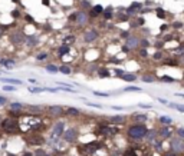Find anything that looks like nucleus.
Wrapping results in <instances>:
<instances>
[{
    "label": "nucleus",
    "instance_id": "obj_41",
    "mask_svg": "<svg viewBox=\"0 0 184 156\" xmlns=\"http://www.w3.org/2000/svg\"><path fill=\"white\" fill-rule=\"evenodd\" d=\"M75 42V37L73 36H68V37H65V45H68V43H73Z\"/></svg>",
    "mask_w": 184,
    "mask_h": 156
},
{
    "label": "nucleus",
    "instance_id": "obj_9",
    "mask_svg": "<svg viewBox=\"0 0 184 156\" xmlns=\"http://www.w3.org/2000/svg\"><path fill=\"white\" fill-rule=\"evenodd\" d=\"M75 139H76V130H75V129H69V130L65 132V140L73 142Z\"/></svg>",
    "mask_w": 184,
    "mask_h": 156
},
{
    "label": "nucleus",
    "instance_id": "obj_58",
    "mask_svg": "<svg viewBox=\"0 0 184 156\" xmlns=\"http://www.w3.org/2000/svg\"><path fill=\"white\" fill-rule=\"evenodd\" d=\"M12 2H13V3H19V0H12Z\"/></svg>",
    "mask_w": 184,
    "mask_h": 156
},
{
    "label": "nucleus",
    "instance_id": "obj_20",
    "mask_svg": "<svg viewBox=\"0 0 184 156\" xmlns=\"http://www.w3.org/2000/svg\"><path fill=\"white\" fill-rule=\"evenodd\" d=\"M160 80H161V82H165V83H174V82H175V79H173L171 76H167V75L161 76Z\"/></svg>",
    "mask_w": 184,
    "mask_h": 156
},
{
    "label": "nucleus",
    "instance_id": "obj_42",
    "mask_svg": "<svg viewBox=\"0 0 184 156\" xmlns=\"http://www.w3.org/2000/svg\"><path fill=\"white\" fill-rule=\"evenodd\" d=\"M36 59L38 60H45V59H48V53H40V55L36 56Z\"/></svg>",
    "mask_w": 184,
    "mask_h": 156
},
{
    "label": "nucleus",
    "instance_id": "obj_54",
    "mask_svg": "<svg viewBox=\"0 0 184 156\" xmlns=\"http://www.w3.org/2000/svg\"><path fill=\"white\" fill-rule=\"evenodd\" d=\"M26 20H28L29 23H33V19H32L30 16H26Z\"/></svg>",
    "mask_w": 184,
    "mask_h": 156
},
{
    "label": "nucleus",
    "instance_id": "obj_19",
    "mask_svg": "<svg viewBox=\"0 0 184 156\" xmlns=\"http://www.w3.org/2000/svg\"><path fill=\"white\" fill-rule=\"evenodd\" d=\"M160 122H161L164 126H168V125H171V123H173V119H171V117H168V116H161V117H160Z\"/></svg>",
    "mask_w": 184,
    "mask_h": 156
},
{
    "label": "nucleus",
    "instance_id": "obj_55",
    "mask_svg": "<svg viewBox=\"0 0 184 156\" xmlns=\"http://www.w3.org/2000/svg\"><path fill=\"white\" fill-rule=\"evenodd\" d=\"M3 29H5L3 26H0V37H2V36H3Z\"/></svg>",
    "mask_w": 184,
    "mask_h": 156
},
{
    "label": "nucleus",
    "instance_id": "obj_45",
    "mask_svg": "<svg viewBox=\"0 0 184 156\" xmlns=\"http://www.w3.org/2000/svg\"><path fill=\"white\" fill-rule=\"evenodd\" d=\"M140 55H141V57H148V52L145 49H141L140 50Z\"/></svg>",
    "mask_w": 184,
    "mask_h": 156
},
{
    "label": "nucleus",
    "instance_id": "obj_5",
    "mask_svg": "<svg viewBox=\"0 0 184 156\" xmlns=\"http://www.w3.org/2000/svg\"><path fill=\"white\" fill-rule=\"evenodd\" d=\"M25 35L22 33V32H13V33H10V42L13 43V45H22L23 42H25Z\"/></svg>",
    "mask_w": 184,
    "mask_h": 156
},
{
    "label": "nucleus",
    "instance_id": "obj_8",
    "mask_svg": "<svg viewBox=\"0 0 184 156\" xmlns=\"http://www.w3.org/2000/svg\"><path fill=\"white\" fill-rule=\"evenodd\" d=\"M101 13H104V7H102L101 5H97V6H94V7L91 9L89 16H91V17H97V16L101 15Z\"/></svg>",
    "mask_w": 184,
    "mask_h": 156
},
{
    "label": "nucleus",
    "instance_id": "obj_53",
    "mask_svg": "<svg viewBox=\"0 0 184 156\" xmlns=\"http://www.w3.org/2000/svg\"><path fill=\"white\" fill-rule=\"evenodd\" d=\"M12 16H13V17H17V16H19V12H17V10H15V12L12 13Z\"/></svg>",
    "mask_w": 184,
    "mask_h": 156
},
{
    "label": "nucleus",
    "instance_id": "obj_2",
    "mask_svg": "<svg viewBox=\"0 0 184 156\" xmlns=\"http://www.w3.org/2000/svg\"><path fill=\"white\" fill-rule=\"evenodd\" d=\"M2 129L5 132H7V133H15L19 129V122L16 119H13V117H7V119H5L2 122Z\"/></svg>",
    "mask_w": 184,
    "mask_h": 156
},
{
    "label": "nucleus",
    "instance_id": "obj_6",
    "mask_svg": "<svg viewBox=\"0 0 184 156\" xmlns=\"http://www.w3.org/2000/svg\"><path fill=\"white\" fill-rule=\"evenodd\" d=\"M97 37H98V32L97 30H88V32L83 33V40L86 43H92L94 40H97Z\"/></svg>",
    "mask_w": 184,
    "mask_h": 156
},
{
    "label": "nucleus",
    "instance_id": "obj_14",
    "mask_svg": "<svg viewBox=\"0 0 184 156\" xmlns=\"http://www.w3.org/2000/svg\"><path fill=\"white\" fill-rule=\"evenodd\" d=\"M124 120H125L124 116H114V117H111V123H114V125H121V123H124Z\"/></svg>",
    "mask_w": 184,
    "mask_h": 156
},
{
    "label": "nucleus",
    "instance_id": "obj_56",
    "mask_svg": "<svg viewBox=\"0 0 184 156\" xmlns=\"http://www.w3.org/2000/svg\"><path fill=\"white\" fill-rule=\"evenodd\" d=\"M183 23H174V27H181Z\"/></svg>",
    "mask_w": 184,
    "mask_h": 156
},
{
    "label": "nucleus",
    "instance_id": "obj_7",
    "mask_svg": "<svg viewBox=\"0 0 184 156\" xmlns=\"http://www.w3.org/2000/svg\"><path fill=\"white\" fill-rule=\"evenodd\" d=\"M138 45H140V40H138L137 36H130L127 39V46L130 49H135V47H138Z\"/></svg>",
    "mask_w": 184,
    "mask_h": 156
},
{
    "label": "nucleus",
    "instance_id": "obj_1",
    "mask_svg": "<svg viewBox=\"0 0 184 156\" xmlns=\"http://www.w3.org/2000/svg\"><path fill=\"white\" fill-rule=\"evenodd\" d=\"M128 136L131 137V139H137V140H140V139H142V137H145L147 136V133H148V129H147V126L144 125V123H135V125H131L130 127H128Z\"/></svg>",
    "mask_w": 184,
    "mask_h": 156
},
{
    "label": "nucleus",
    "instance_id": "obj_16",
    "mask_svg": "<svg viewBox=\"0 0 184 156\" xmlns=\"http://www.w3.org/2000/svg\"><path fill=\"white\" fill-rule=\"evenodd\" d=\"M98 146H99V143H97V142H94V143H89V145H86V147H88L86 150H88L89 153H92V152H95L97 149H99Z\"/></svg>",
    "mask_w": 184,
    "mask_h": 156
},
{
    "label": "nucleus",
    "instance_id": "obj_29",
    "mask_svg": "<svg viewBox=\"0 0 184 156\" xmlns=\"http://www.w3.org/2000/svg\"><path fill=\"white\" fill-rule=\"evenodd\" d=\"M104 17H105V19H111V17H112V9H111V7H108V9L104 10Z\"/></svg>",
    "mask_w": 184,
    "mask_h": 156
},
{
    "label": "nucleus",
    "instance_id": "obj_11",
    "mask_svg": "<svg viewBox=\"0 0 184 156\" xmlns=\"http://www.w3.org/2000/svg\"><path fill=\"white\" fill-rule=\"evenodd\" d=\"M158 135H160L161 137H170V136H171V132H170V129H168L167 126H163V127L160 129Z\"/></svg>",
    "mask_w": 184,
    "mask_h": 156
},
{
    "label": "nucleus",
    "instance_id": "obj_28",
    "mask_svg": "<svg viewBox=\"0 0 184 156\" xmlns=\"http://www.w3.org/2000/svg\"><path fill=\"white\" fill-rule=\"evenodd\" d=\"M46 70L50 72V73H56V72H59V67L55 66V65H49V66H46Z\"/></svg>",
    "mask_w": 184,
    "mask_h": 156
},
{
    "label": "nucleus",
    "instance_id": "obj_31",
    "mask_svg": "<svg viewBox=\"0 0 184 156\" xmlns=\"http://www.w3.org/2000/svg\"><path fill=\"white\" fill-rule=\"evenodd\" d=\"M122 156H138L137 153H135V150L134 149H127L125 152H124V155Z\"/></svg>",
    "mask_w": 184,
    "mask_h": 156
},
{
    "label": "nucleus",
    "instance_id": "obj_35",
    "mask_svg": "<svg viewBox=\"0 0 184 156\" xmlns=\"http://www.w3.org/2000/svg\"><path fill=\"white\" fill-rule=\"evenodd\" d=\"M132 119H135V120H141V122H144V120L147 119V116H145V115H134V116H132Z\"/></svg>",
    "mask_w": 184,
    "mask_h": 156
},
{
    "label": "nucleus",
    "instance_id": "obj_26",
    "mask_svg": "<svg viewBox=\"0 0 184 156\" xmlns=\"http://www.w3.org/2000/svg\"><path fill=\"white\" fill-rule=\"evenodd\" d=\"M20 109H23V105H22V103L15 102V103L10 105V110H20Z\"/></svg>",
    "mask_w": 184,
    "mask_h": 156
},
{
    "label": "nucleus",
    "instance_id": "obj_40",
    "mask_svg": "<svg viewBox=\"0 0 184 156\" xmlns=\"http://www.w3.org/2000/svg\"><path fill=\"white\" fill-rule=\"evenodd\" d=\"M118 19H120V22H127L128 20V15H118Z\"/></svg>",
    "mask_w": 184,
    "mask_h": 156
},
{
    "label": "nucleus",
    "instance_id": "obj_22",
    "mask_svg": "<svg viewBox=\"0 0 184 156\" xmlns=\"http://www.w3.org/2000/svg\"><path fill=\"white\" fill-rule=\"evenodd\" d=\"M59 72H60V73H63V75H69L72 70H71V67H69V66L63 65V66H60V67H59Z\"/></svg>",
    "mask_w": 184,
    "mask_h": 156
},
{
    "label": "nucleus",
    "instance_id": "obj_59",
    "mask_svg": "<svg viewBox=\"0 0 184 156\" xmlns=\"http://www.w3.org/2000/svg\"><path fill=\"white\" fill-rule=\"evenodd\" d=\"M180 57H181V60H183V62H184V55H183V56H180Z\"/></svg>",
    "mask_w": 184,
    "mask_h": 156
},
{
    "label": "nucleus",
    "instance_id": "obj_37",
    "mask_svg": "<svg viewBox=\"0 0 184 156\" xmlns=\"http://www.w3.org/2000/svg\"><path fill=\"white\" fill-rule=\"evenodd\" d=\"M157 16H158L160 19H164V17H165V12H164L163 9H157Z\"/></svg>",
    "mask_w": 184,
    "mask_h": 156
},
{
    "label": "nucleus",
    "instance_id": "obj_3",
    "mask_svg": "<svg viewBox=\"0 0 184 156\" xmlns=\"http://www.w3.org/2000/svg\"><path fill=\"white\" fill-rule=\"evenodd\" d=\"M170 146H171L173 152H184V140L181 137H178V136L174 137V139H171Z\"/></svg>",
    "mask_w": 184,
    "mask_h": 156
},
{
    "label": "nucleus",
    "instance_id": "obj_51",
    "mask_svg": "<svg viewBox=\"0 0 184 156\" xmlns=\"http://www.w3.org/2000/svg\"><path fill=\"white\" fill-rule=\"evenodd\" d=\"M121 36L125 37V39H128V37H130V33H128V32H121Z\"/></svg>",
    "mask_w": 184,
    "mask_h": 156
},
{
    "label": "nucleus",
    "instance_id": "obj_48",
    "mask_svg": "<svg viewBox=\"0 0 184 156\" xmlns=\"http://www.w3.org/2000/svg\"><path fill=\"white\" fill-rule=\"evenodd\" d=\"M163 45H164L163 42H155V45H154V46H155L157 49H161V47H163Z\"/></svg>",
    "mask_w": 184,
    "mask_h": 156
},
{
    "label": "nucleus",
    "instance_id": "obj_23",
    "mask_svg": "<svg viewBox=\"0 0 184 156\" xmlns=\"http://www.w3.org/2000/svg\"><path fill=\"white\" fill-rule=\"evenodd\" d=\"M141 80L145 82V83H152V82H154V77H152L151 75H142Z\"/></svg>",
    "mask_w": 184,
    "mask_h": 156
},
{
    "label": "nucleus",
    "instance_id": "obj_25",
    "mask_svg": "<svg viewBox=\"0 0 184 156\" xmlns=\"http://www.w3.org/2000/svg\"><path fill=\"white\" fill-rule=\"evenodd\" d=\"M36 42H38V40H36V37H35V36H29V37L26 39L28 46H35V45H36Z\"/></svg>",
    "mask_w": 184,
    "mask_h": 156
},
{
    "label": "nucleus",
    "instance_id": "obj_30",
    "mask_svg": "<svg viewBox=\"0 0 184 156\" xmlns=\"http://www.w3.org/2000/svg\"><path fill=\"white\" fill-rule=\"evenodd\" d=\"M163 57H164V56H163V52H160V50L152 55V59H154V60H163Z\"/></svg>",
    "mask_w": 184,
    "mask_h": 156
},
{
    "label": "nucleus",
    "instance_id": "obj_43",
    "mask_svg": "<svg viewBox=\"0 0 184 156\" xmlns=\"http://www.w3.org/2000/svg\"><path fill=\"white\" fill-rule=\"evenodd\" d=\"M3 90H6V92H13V90H16V89H15V86L6 85V86H3Z\"/></svg>",
    "mask_w": 184,
    "mask_h": 156
},
{
    "label": "nucleus",
    "instance_id": "obj_10",
    "mask_svg": "<svg viewBox=\"0 0 184 156\" xmlns=\"http://www.w3.org/2000/svg\"><path fill=\"white\" fill-rule=\"evenodd\" d=\"M48 112H49L50 115H60V113L63 112V109H62L60 106H50V107L48 109Z\"/></svg>",
    "mask_w": 184,
    "mask_h": 156
},
{
    "label": "nucleus",
    "instance_id": "obj_57",
    "mask_svg": "<svg viewBox=\"0 0 184 156\" xmlns=\"http://www.w3.org/2000/svg\"><path fill=\"white\" fill-rule=\"evenodd\" d=\"M42 3H43V5H46V6H48V5H49V0H42Z\"/></svg>",
    "mask_w": 184,
    "mask_h": 156
},
{
    "label": "nucleus",
    "instance_id": "obj_39",
    "mask_svg": "<svg viewBox=\"0 0 184 156\" xmlns=\"http://www.w3.org/2000/svg\"><path fill=\"white\" fill-rule=\"evenodd\" d=\"M177 135H178V137L184 139V127H178L177 129Z\"/></svg>",
    "mask_w": 184,
    "mask_h": 156
},
{
    "label": "nucleus",
    "instance_id": "obj_13",
    "mask_svg": "<svg viewBox=\"0 0 184 156\" xmlns=\"http://www.w3.org/2000/svg\"><path fill=\"white\" fill-rule=\"evenodd\" d=\"M121 79H122V80H125V82H134V80H137V76H135V75H132V73H125Z\"/></svg>",
    "mask_w": 184,
    "mask_h": 156
},
{
    "label": "nucleus",
    "instance_id": "obj_15",
    "mask_svg": "<svg viewBox=\"0 0 184 156\" xmlns=\"http://www.w3.org/2000/svg\"><path fill=\"white\" fill-rule=\"evenodd\" d=\"M62 130H63V123H62V122L56 123V125H55V127H53V133L59 136V135L62 133Z\"/></svg>",
    "mask_w": 184,
    "mask_h": 156
},
{
    "label": "nucleus",
    "instance_id": "obj_24",
    "mask_svg": "<svg viewBox=\"0 0 184 156\" xmlns=\"http://www.w3.org/2000/svg\"><path fill=\"white\" fill-rule=\"evenodd\" d=\"M0 63L5 65V66H13L15 65V60L13 59H2V60H0Z\"/></svg>",
    "mask_w": 184,
    "mask_h": 156
},
{
    "label": "nucleus",
    "instance_id": "obj_21",
    "mask_svg": "<svg viewBox=\"0 0 184 156\" xmlns=\"http://www.w3.org/2000/svg\"><path fill=\"white\" fill-rule=\"evenodd\" d=\"M66 113L71 115V116H78L81 112H79L78 109H75V107H68V109H66Z\"/></svg>",
    "mask_w": 184,
    "mask_h": 156
},
{
    "label": "nucleus",
    "instance_id": "obj_49",
    "mask_svg": "<svg viewBox=\"0 0 184 156\" xmlns=\"http://www.w3.org/2000/svg\"><path fill=\"white\" fill-rule=\"evenodd\" d=\"M94 95H95V96H104V97L108 96V93H101V92H94Z\"/></svg>",
    "mask_w": 184,
    "mask_h": 156
},
{
    "label": "nucleus",
    "instance_id": "obj_52",
    "mask_svg": "<svg viewBox=\"0 0 184 156\" xmlns=\"http://www.w3.org/2000/svg\"><path fill=\"white\" fill-rule=\"evenodd\" d=\"M164 156H178V155H177L175 152H168V153H165Z\"/></svg>",
    "mask_w": 184,
    "mask_h": 156
},
{
    "label": "nucleus",
    "instance_id": "obj_33",
    "mask_svg": "<svg viewBox=\"0 0 184 156\" xmlns=\"http://www.w3.org/2000/svg\"><path fill=\"white\" fill-rule=\"evenodd\" d=\"M140 46H141V47H142V49H147V47H148V46H150V42H148V40H147V39H142V40H141V42H140Z\"/></svg>",
    "mask_w": 184,
    "mask_h": 156
},
{
    "label": "nucleus",
    "instance_id": "obj_32",
    "mask_svg": "<svg viewBox=\"0 0 184 156\" xmlns=\"http://www.w3.org/2000/svg\"><path fill=\"white\" fill-rule=\"evenodd\" d=\"M175 53H177L178 56H183V55H184V43H181V45H180V47H177Z\"/></svg>",
    "mask_w": 184,
    "mask_h": 156
},
{
    "label": "nucleus",
    "instance_id": "obj_12",
    "mask_svg": "<svg viewBox=\"0 0 184 156\" xmlns=\"http://www.w3.org/2000/svg\"><path fill=\"white\" fill-rule=\"evenodd\" d=\"M3 83H7V85H22V82L20 80H17V79H7V77H5V79H0Z\"/></svg>",
    "mask_w": 184,
    "mask_h": 156
},
{
    "label": "nucleus",
    "instance_id": "obj_4",
    "mask_svg": "<svg viewBox=\"0 0 184 156\" xmlns=\"http://www.w3.org/2000/svg\"><path fill=\"white\" fill-rule=\"evenodd\" d=\"M75 22L79 25V26H85L88 23V15L83 12V10H78L75 13Z\"/></svg>",
    "mask_w": 184,
    "mask_h": 156
},
{
    "label": "nucleus",
    "instance_id": "obj_47",
    "mask_svg": "<svg viewBox=\"0 0 184 156\" xmlns=\"http://www.w3.org/2000/svg\"><path fill=\"white\" fill-rule=\"evenodd\" d=\"M137 25H138V26H142V25H144V19H142V17L137 19Z\"/></svg>",
    "mask_w": 184,
    "mask_h": 156
},
{
    "label": "nucleus",
    "instance_id": "obj_44",
    "mask_svg": "<svg viewBox=\"0 0 184 156\" xmlns=\"http://www.w3.org/2000/svg\"><path fill=\"white\" fill-rule=\"evenodd\" d=\"M43 90H45V89H42V87H32V89H30L32 93H40V92H43Z\"/></svg>",
    "mask_w": 184,
    "mask_h": 156
},
{
    "label": "nucleus",
    "instance_id": "obj_34",
    "mask_svg": "<svg viewBox=\"0 0 184 156\" xmlns=\"http://www.w3.org/2000/svg\"><path fill=\"white\" fill-rule=\"evenodd\" d=\"M125 92H141V89L138 86H130V87L125 89Z\"/></svg>",
    "mask_w": 184,
    "mask_h": 156
},
{
    "label": "nucleus",
    "instance_id": "obj_50",
    "mask_svg": "<svg viewBox=\"0 0 184 156\" xmlns=\"http://www.w3.org/2000/svg\"><path fill=\"white\" fill-rule=\"evenodd\" d=\"M6 103V97H3V96H0V106H3Z\"/></svg>",
    "mask_w": 184,
    "mask_h": 156
},
{
    "label": "nucleus",
    "instance_id": "obj_18",
    "mask_svg": "<svg viewBox=\"0 0 184 156\" xmlns=\"http://www.w3.org/2000/svg\"><path fill=\"white\" fill-rule=\"evenodd\" d=\"M98 75H99V77H108L111 73H109V70H108L107 67H101V69L98 70Z\"/></svg>",
    "mask_w": 184,
    "mask_h": 156
},
{
    "label": "nucleus",
    "instance_id": "obj_17",
    "mask_svg": "<svg viewBox=\"0 0 184 156\" xmlns=\"http://www.w3.org/2000/svg\"><path fill=\"white\" fill-rule=\"evenodd\" d=\"M69 50H71L69 45H62V46L59 47V55H60V56H63V55L69 53Z\"/></svg>",
    "mask_w": 184,
    "mask_h": 156
},
{
    "label": "nucleus",
    "instance_id": "obj_27",
    "mask_svg": "<svg viewBox=\"0 0 184 156\" xmlns=\"http://www.w3.org/2000/svg\"><path fill=\"white\" fill-rule=\"evenodd\" d=\"M168 106H170V107H174V109H177L178 112H183V113H184V105H175V103H168Z\"/></svg>",
    "mask_w": 184,
    "mask_h": 156
},
{
    "label": "nucleus",
    "instance_id": "obj_46",
    "mask_svg": "<svg viewBox=\"0 0 184 156\" xmlns=\"http://www.w3.org/2000/svg\"><path fill=\"white\" fill-rule=\"evenodd\" d=\"M81 5H82L83 7H91V5H89V2H86V0H81Z\"/></svg>",
    "mask_w": 184,
    "mask_h": 156
},
{
    "label": "nucleus",
    "instance_id": "obj_38",
    "mask_svg": "<svg viewBox=\"0 0 184 156\" xmlns=\"http://www.w3.org/2000/svg\"><path fill=\"white\" fill-rule=\"evenodd\" d=\"M114 73H115L117 76H120V77H122V76L125 75V72H124L122 69H115V70H114Z\"/></svg>",
    "mask_w": 184,
    "mask_h": 156
},
{
    "label": "nucleus",
    "instance_id": "obj_36",
    "mask_svg": "<svg viewBox=\"0 0 184 156\" xmlns=\"http://www.w3.org/2000/svg\"><path fill=\"white\" fill-rule=\"evenodd\" d=\"M155 135H157V133H155V130H150V132L147 133V136H145V137H147L148 140H152V139L155 137Z\"/></svg>",
    "mask_w": 184,
    "mask_h": 156
}]
</instances>
